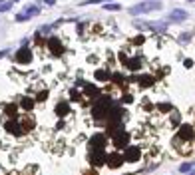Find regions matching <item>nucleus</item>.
<instances>
[{
    "mask_svg": "<svg viewBox=\"0 0 195 175\" xmlns=\"http://www.w3.org/2000/svg\"><path fill=\"white\" fill-rule=\"evenodd\" d=\"M159 8H161V2H157V0H147V2L135 4L129 12H131V16H137V14H145V12H151V10H159Z\"/></svg>",
    "mask_w": 195,
    "mask_h": 175,
    "instance_id": "nucleus-2",
    "label": "nucleus"
},
{
    "mask_svg": "<svg viewBox=\"0 0 195 175\" xmlns=\"http://www.w3.org/2000/svg\"><path fill=\"white\" fill-rule=\"evenodd\" d=\"M14 60H16L18 64H30V62H32V52L24 46L22 50H18V52H16V58H14Z\"/></svg>",
    "mask_w": 195,
    "mask_h": 175,
    "instance_id": "nucleus-5",
    "label": "nucleus"
},
{
    "mask_svg": "<svg viewBox=\"0 0 195 175\" xmlns=\"http://www.w3.org/2000/svg\"><path fill=\"white\" fill-rule=\"evenodd\" d=\"M195 143V128L193 126H181L179 131L175 133V139H173V147L179 149L181 155H187L191 151Z\"/></svg>",
    "mask_w": 195,
    "mask_h": 175,
    "instance_id": "nucleus-1",
    "label": "nucleus"
},
{
    "mask_svg": "<svg viewBox=\"0 0 195 175\" xmlns=\"http://www.w3.org/2000/svg\"><path fill=\"white\" fill-rule=\"evenodd\" d=\"M123 159H125V161L135 163V161H139V159H141V151H139L137 147H127V151H125Z\"/></svg>",
    "mask_w": 195,
    "mask_h": 175,
    "instance_id": "nucleus-6",
    "label": "nucleus"
},
{
    "mask_svg": "<svg viewBox=\"0 0 195 175\" xmlns=\"http://www.w3.org/2000/svg\"><path fill=\"white\" fill-rule=\"evenodd\" d=\"M16 112H18V108H16V106H12V104H10V106H6V114H8V116H14Z\"/></svg>",
    "mask_w": 195,
    "mask_h": 175,
    "instance_id": "nucleus-16",
    "label": "nucleus"
},
{
    "mask_svg": "<svg viewBox=\"0 0 195 175\" xmlns=\"http://www.w3.org/2000/svg\"><path fill=\"white\" fill-rule=\"evenodd\" d=\"M193 165H195V163H191V161H187V163L179 165V171H181V173H189V169H191Z\"/></svg>",
    "mask_w": 195,
    "mask_h": 175,
    "instance_id": "nucleus-15",
    "label": "nucleus"
},
{
    "mask_svg": "<svg viewBox=\"0 0 195 175\" xmlns=\"http://www.w3.org/2000/svg\"><path fill=\"white\" fill-rule=\"evenodd\" d=\"M38 12H40V10H38V6H36V4H30V6L26 8V12H22V14H18V16H16V20H18V22H22V20H28L30 16L38 14Z\"/></svg>",
    "mask_w": 195,
    "mask_h": 175,
    "instance_id": "nucleus-7",
    "label": "nucleus"
},
{
    "mask_svg": "<svg viewBox=\"0 0 195 175\" xmlns=\"http://www.w3.org/2000/svg\"><path fill=\"white\" fill-rule=\"evenodd\" d=\"M157 110H159L161 114H167V112H173V106L165 102V104H157Z\"/></svg>",
    "mask_w": 195,
    "mask_h": 175,
    "instance_id": "nucleus-11",
    "label": "nucleus"
},
{
    "mask_svg": "<svg viewBox=\"0 0 195 175\" xmlns=\"http://www.w3.org/2000/svg\"><path fill=\"white\" fill-rule=\"evenodd\" d=\"M189 38H191V34H183L179 40H181V42H185V40H189Z\"/></svg>",
    "mask_w": 195,
    "mask_h": 175,
    "instance_id": "nucleus-20",
    "label": "nucleus"
},
{
    "mask_svg": "<svg viewBox=\"0 0 195 175\" xmlns=\"http://www.w3.org/2000/svg\"><path fill=\"white\" fill-rule=\"evenodd\" d=\"M54 112H56V116H60V118H62V116H66V114L70 112V108H68V104H64V102H62V104H58V106H56V110H54Z\"/></svg>",
    "mask_w": 195,
    "mask_h": 175,
    "instance_id": "nucleus-10",
    "label": "nucleus"
},
{
    "mask_svg": "<svg viewBox=\"0 0 195 175\" xmlns=\"http://www.w3.org/2000/svg\"><path fill=\"white\" fill-rule=\"evenodd\" d=\"M46 2H48V4H54V0H46Z\"/></svg>",
    "mask_w": 195,
    "mask_h": 175,
    "instance_id": "nucleus-23",
    "label": "nucleus"
},
{
    "mask_svg": "<svg viewBox=\"0 0 195 175\" xmlns=\"http://www.w3.org/2000/svg\"><path fill=\"white\" fill-rule=\"evenodd\" d=\"M6 54H8V50H2V52H0V58H2V56H6Z\"/></svg>",
    "mask_w": 195,
    "mask_h": 175,
    "instance_id": "nucleus-22",
    "label": "nucleus"
},
{
    "mask_svg": "<svg viewBox=\"0 0 195 175\" xmlns=\"http://www.w3.org/2000/svg\"><path fill=\"white\" fill-rule=\"evenodd\" d=\"M20 104H22L24 110H32V108H34V100H30V98H22Z\"/></svg>",
    "mask_w": 195,
    "mask_h": 175,
    "instance_id": "nucleus-13",
    "label": "nucleus"
},
{
    "mask_svg": "<svg viewBox=\"0 0 195 175\" xmlns=\"http://www.w3.org/2000/svg\"><path fill=\"white\" fill-rule=\"evenodd\" d=\"M4 130L8 131V133H12V135H16V137H20L22 133H26L24 126H20V120H8L4 124Z\"/></svg>",
    "mask_w": 195,
    "mask_h": 175,
    "instance_id": "nucleus-3",
    "label": "nucleus"
},
{
    "mask_svg": "<svg viewBox=\"0 0 195 175\" xmlns=\"http://www.w3.org/2000/svg\"><path fill=\"white\" fill-rule=\"evenodd\" d=\"M106 10H121L119 4H106Z\"/></svg>",
    "mask_w": 195,
    "mask_h": 175,
    "instance_id": "nucleus-17",
    "label": "nucleus"
},
{
    "mask_svg": "<svg viewBox=\"0 0 195 175\" xmlns=\"http://www.w3.org/2000/svg\"><path fill=\"white\" fill-rule=\"evenodd\" d=\"M48 46H50L52 54H56V56H62V54H64V46L60 44L58 38H50V40H48Z\"/></svg>",
    "mask_w": 195,
    "mask_h": 175,
    "instance_id": "nucleus-8",
    "label": "nucleus"
},
{
    "mask_svg": "<svg viewBox=\"0 0 195 175\" xmlns=\"http://www.w3.org/2000/svg\"><path fill=\"white\" fill-rule=\"evenodd\" d=\"M96 80H102V82H106V80H110V74H108L106 70H98V72H96Z\"/></svg>",
    "mask_w": 195,
    "mask_h": 175,
    "instance_id": "nucleus-12",
    "label": "nucleus"
},
{
    "mask_svg": "<svg viewBox=\"0 0 195 175\" xmlns=\"http://www.w3.org/2000/svg\"><path fill=\"white\" fill-rule=\"evenodd\" d=\"M187 175H195V171H191V173H187Z\"/></svg>",
    "mask_w": 195,
    "mask_h": 175,
    "instance_id": "nucleus-24",
    "label": "nucleus"
},
{
    "mask_svg": "<svg viewBox=\"0 0 195 175\" xmlns=\"http://www.w3.org/2000/svg\"><path fill=\"white\" fill-rule=\"evenodd\" d=\"M179 120H181V118H179V114H177V112H173V118H171V124H179Z\"/></svg>",
    "mask_w": 195,
    "mask_h": 175,
    "instance_id": "nucleus-18",
    "label": "nucleus"
},
{
    "mask_svg": "<svg viewBox=\"0 0 195 175\" xmlns=\"http://www.w3.org/2000/svg\"><path fill=\"white\" fill-rule=\"evenodd\" d=\"M187 18V12L185 10H173L171 14H169V20L171 22H181V20H185Z\"/></svg>",
    "mask_w": 195,
    "mask_h": 175,
    "instance_id": "nucleus-9",
    "label": "nucleus"
},
{
    "mask_svg": "<svg viewBox=\"0 0 195 175\" xmlns=\"http://www.w3.org/2000/svg\"><path fill=\"white\" fill-rule=\"evenodd\" d=\"M193 66V60H185V68H191Z\"/></svg>",
    "mask_w": 195,
    "mask_h": 175,
    "instance_id": "nucleus-21",
    "label": "nucleus"
},
{
    "mask_svg": "<svg viewBox=\"0 0 195 175\" xmlns=\"http://www.w3.org/2000/svg\"><path fill=\"white\" fill-rule=\"evenodd\" d=\"M139 84L145 88V86H151L153 84V78H149V76H143V78H139Z\"/></svg>",
    "mask_w": 195,
    "mask_h": 175,
    "instance_id": "nucleus-14",
    "label": "nucleus"
},
{
    "mask_svg": "<svg viewBox=\"0 0 195 175\" xmlns=\"http://www.w3.org/2000/svg\"><path fill=\"white\" fill-rule=\"evenodd\" d=\"M133 44H137V46H139V44H143V36H137V38L133 40Z\"/></svg>",
    "mask_w": 195,
    "mask_h": 175,
    "instance_id": "nucleus-19",
    "label": "nucleus"
},
{
    "mask_svg": "<svg viewBox=\"0 0 195 175\" xmlns=\"http://www.w3.org/2000/svg\"><path fill=\"white\" fill-rule=\"evenodd\" d=\"M135 26H137L139 30L147 28V30H155V32H163V30L167 28V22H137Z\"/></svg>",
    "mask_w": 195,
    "mask_h": 175,
    "instance_id": "nucleus-4",
    "label": "nucleus"
}]
</instances>
